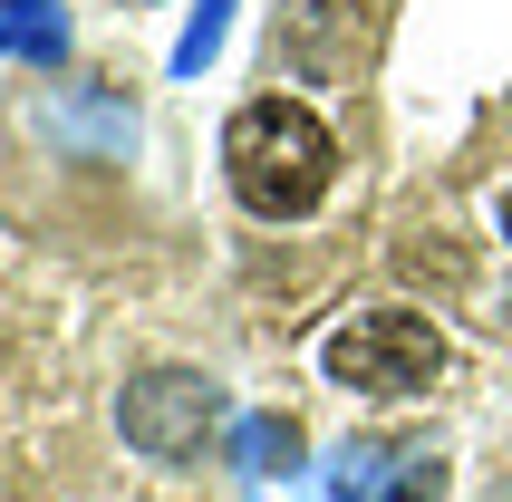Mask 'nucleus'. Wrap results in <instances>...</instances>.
<instances>
[{
  "label": "nucleus",
  "mask_w": 512,
  "mask_h": 502,
  "mask_svg": "<svg viewBox=\"0 0 512 502\" xmlns=\"http://www.w3.org/2000/svg\"><path fill=\"white\" fill-rule=\"evenodd\" d=\"M223 174L261 223H300V213H319L329 174H339V136L300 97H252L223 126Z\"/></svg>",
  "instance_id": "1"
},
{
  "label": "nucleus",
  "mask_w": 512,
  "mask_h": 502,
  "mask_svg": "<svg viewBox=\"0 0 512 502\" xmlns=\"http://www.w3.org/2000/svg\"><path fill=\"white\" fill-rule=\"evenodd\" d=\"M329 377L358 396H426L445 377V329L416 309H368L329 338Z\"/></svg>",
  "instance_id": "2"
},
{
  "label": "nucleus",
  "mask_w": 512,
  "mask_h": 502,
  "mask_svg": "<svg viewBox=\"0 0 512 502\" xmlns=\"http://www.w3.org/2000/svg\"><path fill=\"white\" fill-rule=\"evenodd\" d=\"M116 425H126L136 454L184 464V454H203V435L223 425V387H213L203 367H136L126 396H116Z\"/></svg>",
  "instance_id": "3"
},
{
  "label": "nucleus",
  "mask_w": 512,
  "mask_h": 502,
  "mask_svg": "<svg viewBox=\"0 0 512 502\" xmlns=\"http://www.w3.org/2000/svg\"><path fill=\"white\" fill-rule=\"evenodd\" d=\"M0 39H49V49H58V0H10Z\"/></svg>",
  "instance_id": "4"
},
{
  "label": "nucleus",
  "mask_w": 512,
  "mask_h": 502,
  "mask_svg": "<svg viewBox=\"0 0 512 502\" xmlns=\"http://www.w3.org/2000/svg\"><path fill=\"white\" fill-rule=\"evenodd\" d=\"M290 454H300V435H290V425H242V464H290Z\"/></svg>",
  "instance_id": "5"
},
{
  "label": "nucleus",
  "mask_w": 512,
  "mask_h": 502,
  "mask_svg": "<svg viewBox=\"0 0 512 502\" xmlns=\"http://www.w3.org/2000/svg\"><path fill=\"white\" fill-rule=\"evenodd\" d=\"M223 10H232V0H203V20L184 29V49H174L184 68H203V58H213V39H223Z\"/></svg>",
  "instance_id": "6"
},
{
  "label": "nucleus",
  "mask_w": 512,
  "mask_h": 502,
  "mask_svg": "<svg viewBox=\"0 0 512 502\" xmlns=\"http://www.w3.org/2000/svg\"><path fill=\"white\" fill-rule=\"evenodd\" d=\"M435 493H445V464H406V474H397V493H387V502H435Z\"/></svg>",
  "instance_id": "7"
},
{
  "label": "nucleus",
  "mask_w": 512,
  "mask_h": 502,
  "mask_svg": "<svg viewBox=\"0 0 512 502\" xmlns=\"http://www.w3.org/2000/svg\"><path fill=\"white\" fill-rule=\"evenodd\" d=\"M503 232H512V194H503Z\"/></svg>",
  "instance_id": "8"
}]
</instances>
